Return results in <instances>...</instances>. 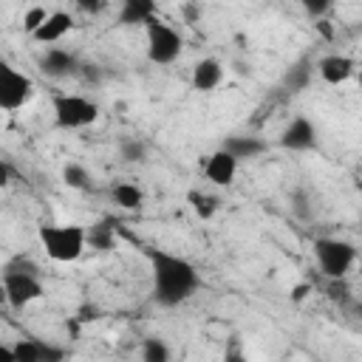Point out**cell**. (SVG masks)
<instances>
[{
    "instance_id": "cell-10",
    "label": "cell",
    "mask_w": 362,
    "mask_h": 362,
    "mask_svg": "<svg viewBox=\"0 0 362 362\" xmlns=\"http://www.w3.org/2000/svg\"><path fill=\"white\" fill-rule=\"evenodd\" d=\"M6 354H11L17 362H59V359H65L62 348H54L42 339H17L11 348H6Z\"/></svg>"
},
{
    "instance_id": "cell-16",
    "label": "cell",
    "mask_w": 362,
    "mask_h": 362,
    "mask_svg": "<svg viewBox=\"0 0 362 362\" xmlns=\"http://www.w3.org/2000/svg\"><path fill=\"white\" fill-rule=\"evenodd\" d=\"M221 147L229 150L238 161H243V158H257V156H263L269 144H266L260 136H226V139L221 141Z\"/></svg>"
},
{
    "instance_id": "cell-28",
    "label": "cell",
    "mask_w": 362,
    "mask_h": 362,
    "mask_svg": "<svg viewBox=\"0 0 362 362\" xmlns=\"http://www.w3.org/2000/svg\"><path fill=\"white\" fill-rule=\"evenodd\" d=\"M8 175H11V167L3 161V164H0V184H8Z\"/></svg>"
},
{
    "instance_id": "cell-19",
    "label": "cell",
    "mask_w": 362,
    "mask_h": 362,
    "mask_svg": "<svg viewBox=\"0 0 362 362\" xmlns=\"http://www.w3.org/2000/svg\"><path fill=\"white\" fill-rule=\"evenodd\" d=\"M187 201H189V206L195 209V215H198V218H204V221H209V218L218 212V206H221V201H218L215 195L201 192V189H189Z\"/></svg>"
},
{
    "instance_id": "cell-3",
    "label": "cell",
    "mask_w": 362,
    "mask_h": 362,
    "mask_svg": "<svg viewBox=\"0 0 362 362\" xmlns=\"http://www.w3.org/2000/svg\"><path fill=\"white\" fill-rule=\"evenodd\" d=\"M40 243L57 263H74L88 246V229L79 223H45L40 226Z\"/></svg>"
},
{
    "instance_id": "cell-1",
    "label": "cell",
    "mask_w": 362,
    "mask_h": 362,
    "mask_svg": "<svg viewBox=\"0 0 362 362\" xmlns=\"http://www.w3.org/2000/svg\"><path fill=\"white\" fill-rule=\"evenodd\" d=\"M144 255L150 260L153 300L161 308H175L181 303H187L198 291L201 274H198V269L187 257L164 252V249H147Z\"/></svg>"
},
{
    "instance_id": "cell-11",
    "label": "cell",
    "mask_w": 362,
    "mask_h": 362,
    "mask_svg": "<svg viewBox=\"0 0 362 362\" xmlns=\"http://www.w3.org/2000/svg\"><path fill=\"white\" fill-rule=\"evenodd\" d=\"M354 71H356V62H354L351 57H345V54H325V57L317 62V74H320V79L328 82V85H342V82H348V79L354 76Z\"/></svg>"
},
{
    "instance_id": "cell-5",
    "label": "cell",
    "mask_w": 362,
    "mask_h": 362,
    "mask_svg": "<svg viewBox=\"0 0 362 362\" xmlns=\"http://www.w3.org/2000/svg\"><path fill=\"white\" fill-rule=\"evenodd\" d=\"M54 122L62 130H82L99 119V105L79 93H54L51 99Z\"/></svg>"
},
{
    "instance_id": "cell-7",
    "label": "cell",
    "mask_w": 362,
    "mask_h": 362,
    "mask_svg": "<svg viewBox=\"0 0 362 362\" xmlns=\"http://www.w3.org/2000/svg\"><path fill=\"white\" fill-rule=\"evenodd\" d=\"M34 96L31 76L14 71L11 65H0V107L3 110H20Z\"/></svg>"
},
{
    "instance_id": "cell-9",
    "label": "cell",
    "mask_w": 362,
    "mask_h": 362,
    "mask_svg": "<svg viewBox=\"0 0 362 362\" xmlns=\"http://www.w3.org/2000/svg\"><path fill=\"white\" fill-rule=\"evenodd\" d=\"M238 164H240V161H238L229 150L218 147L215 153H209V156L201 161V170H204L206 181H212L215 187H229V184L235 181V175H238Z\"/></svg>"
},
{
    "instance_id": "cell-13",
    "label": "cell",
    "mask_w": 362,
    "mask_h": 362,
    "mask_svg": "<svg viewBox=\"0 0 362 362\" xmlns=\"http://www.w3.org/2000/svg\"><path fill=\"white\" fill-rule=\"evenodd\" d=\"M71 28H74V17L68 11H51L45 23L31 34V40L40 45H51V42H59Z\"/></svg>"
},
{
    "instance_id": "cell-22",
    "label": "cell",
    "mask_w": 362,
    "mask_h": 362,
    "mask_svg": "<svg viewBox=\"0 0 362 362\" xmlns=\"http://www.w3.org/2000/svg\"><path fill=\"white\" fill-rule=\"evenodd\" d=\"M48 14H51V11H45L42 6H31V8L23 14V31L31 37V34L45 23V17H48Z\"/></svg>"
},
{
    "instance_id": "cell-6",
    "label": "cell",
    "mask_w": 362,
    "mask_h": 362,
    "mask_svg": "<svg viewBox=\"0 0 362 362\" xmlns=\"http://www.w3.org/2000/svg\"><path fill=\"white\" fill-rule=\"evenodd\" d=\"M144 40H147V59L153 65H173L181 57V48H184L181 34L158 17L144 23Z\"/></svg>"
},
{
    "instance_id": "cell-27",
    "label": "cell",
    "mask_w": 362,
    "mask_h": 362,
    "mask_svg": "<svg viewBox=\"0 0 362 362\" xmlns=\"http://www.w3.org/2000/svg\"><path fill=\"white\" fill-rule=\"evenodd\" d=\"M308 294H311V286H308V283H300V286L291 288V300H294V303H303Z\"/></svg>"
},
{
    "instance_id": "cell-20",
    "label": "cell",
    "mask_w": 362,
    "mask_h": 362,
    "mask_svg": "<svg viewBox=\"0 0 362 362\" xmlns=\"http://www.w3.org/2000/svg\"><path fill=\"white\" fill-rule=\"evenodd\" d=\"M139 354H141V359H144V362H167V359L173 356L170 345H167L164 339H158V337H150V339H144Z\"/></svg>"
},
{
    "instance_id": "cell-4",
    "label": "cell",
    "mask_w": 362,
    "mask_h": 362,
    "mask_svg": "<svg viewBox=\"0 0 362 362\" xmlns=\"http://www.w3.org/2000/svg\"><path fill=\"white\" fill-rule=\"evenodd\" d=\"M314 260L322 272V277L328 280H342L354 266H356V246L348 243V240H339V238H317L314 240Z\"/></svg>"
},
{
    "instance_id": "cell-12",
    "label": "cell",
    "mask_w": 362,
    "mask_h": 362,
    "mask_svg": "<svg viewBox=\"0 0 362 362\" xmlns=\"http://www.w3.org/2000/svg\"><path fill=\"white\" fill-rule=\"evenodd\" d=\"M79 68V59L76 54L65 51V48H48L42 57H40V71L51 79H62V76H71L76 74Z\"/></svg>"
},
{
    "instance_id": "cell-26",
    "label": "cell",
    "mask_w": 362,
    "mask_h": 362,
    "mask_svg": "<svg viewBox=\"0 0 362 362\" xmlns=\"http://www.w3.org/2000/svg\"><path fill=\"white\" fill-rule=\"evenodd\" d=\"M74 3H76L82 11L96 14V11H102V8H105V3H107V0H74Z\"/></svg>"
},
{
    "instance_id": "cell-15",
    "label": "cell",
    "mask_w": 362,
    "mask_h": 362,
    "mask_svg": "<svg viewBox=\"0 0 362 362\" xmlns=\"http://www.w3.org/2000/svg\"><path fill=\"white\" fill-rule=\"evenodd\" d=\"M221 79H223V65H221V59L204 57V59L195 62V68H192V88H195V90H201V93L215 90V88L221 85Z\"/></svg>"
},
{
    "instance_id": "cell-24",
    "label": "cell",
    "mask_w": 362,
    "mask_h": 362,
    "mask_svg": "<svg viewBox=\"0 0 362 362\" xmlns=\"http://www.w3.org/2000/svg\"><path fill=\"white\" fill-rule=\"evenodd\" d=\"M297 3H300L303 11H305L308 17H314V20L325 17V14L331 11V6H334V0H297Z\"/></svg>"
},
{
    "instance_id": "cell-21",
    "label": "cell",
    "mask_w": 362,
    "mask_h": 362,
    "mask_svg": "<svg viewBox=\"0 0 362 362\" xmlns=\"http://www.w3.org/2000/svg\"><path fill=\"white\" fill-rule=\"evenodd\" d=\"M62 181L71 187V189H88L90 187V173L82 167V164H65L62 167Z\"/></svg>"
},
{
    "instance_id": "cell-25",
    "label": "cell",
    "mask_w": 362,
    "mask_h": 362,
    "mask_svg": "<svg viewBox=\"0 0 362 362\" xmlns=\"http://www.w3.org/2000/svg\"><path fill=\"white\" fill-rule=\"evenodd\" d=\"M305 82H308V68H303V65L291 68L288 76H286V85H294V90H300Z\"/></svg>"
},
{
    "instance_id": "cell-18",
    "label": "cell",
    "mask_w": 362,
    "mask_h": 362,
    "mask_svg": "<svg viewBox=\"0 0 362 362\" xmlns=\"http://www.w3.org/2000/svg\"><path fill=\"white\" fill-rule=\"evenodd\" d=\"M88 243L93 246V249H113V243H116V221L113 218H102L99 223H93L90 229H88Z\"/></svg>"
},
{
    "instance_id": "cell-8",
    "label": "cell",
    "mask_w": 362,
    "mask_h": 362,
    "mask_svg": "<svg viewBox=\"0 0 362 362\" xmlns=\"http://www.w3.org/2000/svg\"><path fill=\"white\" fill-rule=\"evenodd\" d=\"M280 147L291 150V153H303V150H314L317 147V127L308 116H294L283 133H280Z\"/></svg>"
},
{
    "instance_id": "cell-23",
    "label": "cell",
    "mask_w": 362,
    "mask_h": 362,
    "mask_svg": "<svg viewBox=\"0 0 362 362\" xmlns=\"http://www.w3.org/2000/svg\"><path fill=\"white\" fill-rule=\"evenodd\" d=\"M119 153H122V158L124 161H144V156H147V147L141 144V141H136V139H124L122 144H119Z\"/></svg>"
},
{
    "instance_id": "cell-17",
    "label": "cell",
    "mask_w": 362,
    "mask_h": 362,
    "mask_svg": "<svg viewBox=\"0 0 362 362\" xmlns=\"http://www.w3.org/2000/svg\"><path fill=\"white\" fill-rule=\"evenodd\" d=\"M110 198H113V204H116L119 209H127V212H136V209L144 206V192H141V187L133 184V181H119V184H113V187H110Z\"/></svg>"
},
{
    "instance_id": "cell-29",
    "label": "cell",
    "mask_w": 362,
    "mask_h": 362,
    "mask_svg": "<svg viewBox=\"0 0 362 362\" xmlns=\"http://www.w3.org/2000/svg\"><path fill=\"white\" fill-rule=\"evenodd\" d=\"M356 274H359V277H362V255H359V257H356Z\"/></svg>"
},
{
    "instance_id": "cell-14",
    "label": "cell",
    "mask_w": 362,
    "mask_h": 362,
    "mask_svg": "<svg viewBox=\"0 0 362 362\" xmlns=\"http://www.w3.org/2000/svg\"><path fill=\"white\" fill-rule=\"evenodd\" d=\"M153 17H156V0H122L119 14H116V25H122V28L144 25Z\"/></svg>"
},
{
    "instance_id": "cell-2",
    "label": "cell",
    "mask_w": 362,
    "mask_h": 362,
    "mask_svg": "<svg viewBox=\"0 0 362 362\" xmlns=\"http://www.w3.org/2000/svg\"><path fill=\"white\" fill-rule=\"evenodd\" d=\"M3 294L11 308H25L28 303L45 294L40 283V272L28 257H14L3 272Z\"/></svg>"
}]
</instances>
